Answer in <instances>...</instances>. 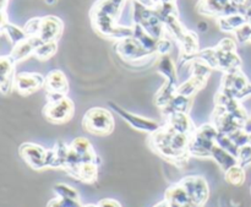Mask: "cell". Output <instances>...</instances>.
Segmentation results:
<instances>
[{
	"instance_id": "6da1fadb",
	"label": "cell",
	"mask_w": 251,
	"mask_h": 207,
	"mask_svg": "<svg viewBox=\"0 0 251 207\" xmlns=\"http://www.w3.org/2000/svg\"><path fill=\"white\" fill-rule=\"evenodd\" d=\"M127 0H97L90 12L91 22L95 31L109 39H119L131 37L132 26L118 24L122 10Z\"/></svg>"
},
{
	"instance_id": "7a4b0ae2",
	"label": "cell",
	"mask_w": 251,
	"mask_h": 207,
	"mask_svg": "<svg viewBox=\"0 0 251 207\" xmlns=\"http://www.w3.org/2000/svg\"><path fill=\"white\" fill-rule=\"evenodd\" d=\"M191 137L193 136L176 132L171 127L164 124L158 131L150 134L149 146L164 161L183 168L184 164L188 163L191 157L189 152Z\"/></svg>"
},
{
	"instance_id": "3957f363",
	"label": "cell",
	"mask_w": 251,
	"mask_h": 207,
	"mask_svg": "<svg viewBox=\"0 0 251 207\" xmlns=\"http://www.w3.org/2000/svg\"><path fill=\"white\" fill-rule=\"evenodd\" d=\"M82 128L85 131L95 136H108L114 130L115 120L110 110L95 107L88 109L83 115Z\"/></svg>"
},
{
	"instance_id": "277c9868",
	"label": "cell",
	"mask_w": 251,
	"mask_h": 207,
	"mask_svg": "<svg viewBox=\"0 0 251 207\" xmlns=\"http://www.w3.org/2000/svg\"><path fill=\"white\" fill-rule=\"evenodd\" d=\"M218 134L220 131L212 123L198 128L195 134L191 137L190 146H189L190 156L198 158H211V150L217 144L216 140Z\"/></svg>"
},
{
	"instance_id": "5b68a950",
	"label": "cell",
	"mask_w": 251,
	"mask_h": 207,
	"mask_svg": "<svg viewBox=\"0 0 251 207\" xmlns=\"http://www.w3.org/2000/svg\"><path fill=\"white\" fill-rule=\"evenodd\" d=\"M220 91L230 97L242 101L243 98L251 95V83L239 69V70L225 73Z\"/></svg>"
},
{
	"instance_id": "8992f818",
	"label": "cell",
	"mask_w": 251,
	"mask_h": 207,
	"mask_svg": "<svg viewBox=\"0 0 251 207\" xmlns=\"http://www.w3.org/2000/svg\"><path fill=\"white\" fill-rule=\"evenodd\" d=\"M74 113H75V104L68 96L59 101L47 102L43 108L44 118L53 124H64L70 122L74 117Z\"/></svg>"
},
{
	"instance_id": "52a82bcc",
	"label": "cell",
	"mask_w": 251,
	"mask_h": 207,
	"mask_svg": "<svg viewBox=\"0 0 251 207\" xmlns=\"http://www.w3.org/2000/svg\"><path fill=\"white\" fill-rule=\"evenodd\" d=\"M114 51L123 60L130 61V63H136L142 61L149 56L154 55L151 52L147 51L135 37H126V38L115 41Z\"/></svg>"
},
{
	"instance_id": "ba28073f",
	"label": "cell",
	"mask_w": 251,
	"mask_h": 207,
	"mask_svg": "<svg viewBox=\"0 0 251 207\" xmlns=\"http://www.w3.org/2000/svg\"><path fill=\"white\" fill-rule=\"evenodd\" d=\"M109 107L112 108V110H114L122 119H124L125 123H127L130 127L134 128L135 130H139V131L147 132V134H153V132L158 131V130L163 127V125L159 124L157 120L149 119V118H145L141 117V115L127 112V110H125L124 108H122L119 104H117V103L114 102H109Z\"/></svg>"
},
{
	"instance_id": "9c48e42d",
	"label": "cell",
	"mask_w": 251,
	"mask_h": 207,
	"mask_svg": "<svg viewBox=\"0 0 251 207\" xmlns=\"http://www.w3.org/2000/svg\"><path fill=\"white\" fill-rule=\"evenodd\" d=\"M179 183L184 186L193 203L199 207H203L207 203L210 189L206 179L201 176H189L181 179Z\"/></svg>"
},
{
	"instance_id": "30bf717a",
	"label": "cell",
	"mask_w": 251,
	"mask_h": 207,
	"mask_svg": "<svg viewBox=\"0 0 251 207\" xmlns=\"http://www.w3.org/2000/svg\"><path fill=\"white\" fill-rule=\"evenodd\" d=\"M47 154H48V150L33 142H25L19 147L20 157L24 159L25 163L29 168L34 171H42L47 168Z\"/></svg>"
},
{
	"instance_id": "8fae6325",
	"label": "cell",
	"mask_w": 251,
	"mask_h": 207,
	"mask_svg": "<svg viewBox=\"0 0 251 207\" xmlns=\"http://www.w3.org/2000/svg\"><path fill=\"white\" fill-rule=\"evenodd\" d=\"M46 78L39 73H17L15 75L14 90L21 96H28L44 88Z\"/></svg>"
},
{
	"instance_id": "7c38bea8",
	"label": "cell",
	"mask_w": 251,
	"mask_h": 207,
	"mask_svg": "<svg viewBox=\"0 0 251 207\" xmlns=\"http://www.w3.org/2000/svg\"><path fill=\"white\" fill-rule=\"evenodd\" d=\"M64 24L61 19L54 16V15H47L42 17L41 29H39L38 37L43 42L59 41L63 34Z\"/></svg>"
},
{
	"instance_id": "4fadbf2b",
	"label": "cell",
	"mask_w": 251,
	"mask_h": 207,
	"mask_svg": "<svg viewBox=\"0 0 251 207\" xmlns=\"http://www.w3.org/2000/svg\"><path fill=\"white\" fill-rule=\"evenodd\" d=\"M15 65L16 60L11 55H2L0 58V88L2 95H7L14 90Z\"/></svg>"
},
{
	"instance_id": "5bb4252c",
	"label": "cell",
	"mask_w": 251,
	"mask_h": 207,
	"mask_svg": "<svg viewBox=\"0 0 251 207\" xmlns=\"http://www.w3.org/2000/svg\"><path fill=\"white\" fill-rule=\"evenodd\" d=\"M164 200L171 207H199L193 203L184 186L179 181L167 189Z\"/></svg>"
},
{
	"instance_id": "9a60e30c",
	"label": "cell",
	"mask_w": 251,
	"mask_h": 207,
	"mask_svg": "<svg viewBox=\"0 0 251 207\" xmlns=\"http://www.w3.org/2000/svg\"><path fill=\"white\" fill-rule=\"evenodd\" d=\"M166 124L173 130H176V132L189 135V136H193L195 134L196 129H198L193 120H191V118L189 117L188 113L176 112L167 115Z\"/></svg>"
},
{
	"instance_id": "2e32d148",
	"label": "cell",
	"mask_w": 251,
	"mask_h": 207,
	"mask_svg": "<svg viewBox=\"0 0 251 207\" xmlns=\"http://www.w3.org/2000/svg\"><path fill=\"white\" fill-rule=\"evenodd\" d=\"M42 43H43V41L38 36L27 37L26 39L19 42V43L12 47V51L10 53V55L16 60V63H19V61H22L28 58V56L33 55L36 49Z\"/></svg>"
},
{
	"instance_id": "e0dca14e",
	"label": "cell",
	"mask_w": 251,
	"mask_h": 207,
	"mask_svg": "<svg viewBox=\"0 0 251 207\" xmlns=\"http://www.w3.org/2000/svg\"><path fill=\"white\" fill-rule=\"evenodd\" d=\"M69 151H70V145L64 141H56L53 149L48 150L47 154V168L64 169Z\"/></svg>"
},
{
	"instance_id": "ac0fdd59",
	"label": "cell",
	"mask_w": 251,
	"mask_h": 207,
	"mask_svg": "<svg viewBox=\"0 0 251 207\" xmlns=\"http://www.w3.org/2000/svg\"><path fill=\"white\" fill-rule=\"evenodd\" d=\"M69 81L65 74L61 70H51L46 76L44 90L46 93H61L66 95L69 92Z\"/></svg>"
},
{
	"instance_id": "d6986e66",
	"label": "cell",
	"mask_w": 251,
	"mask_h": 207,
	"mask_svg": "<svg viewBox=\"0 0 251 207\" xmlns=\"http://www.w3.org/2000/svg\"><path fill=\"white\" fill-rule=\"evenodd\" d=\"M211 158L218 164V167H220L223 172H226L227 169H229L230 167L238 164L237 157L233 156V155L229 154L228 151H226L225 149H222V147L217 144H216L215 146L212 147V150H211Z\"/></svg>"
},
{
	"instance_id": "ffe728a7",
	"label": "cell",
	"mask_w": 251,
	"mask_h": 207,
	"mask_svg": "<svg viewBox=\"0 0 251 207\" xmlns=\"http://www.w3.org/2000/svg\"><path fill=\"white\" fill-rule=\"evenodd\" d=\"M178 82L166 80L164 85L159 88L156 97H154V103H156L157 107L163 109L167 104H169V102L178 95Z\"/></svg>"
},
{
	"instance_id": "44dd1931",
	"label": "cell",
	"mask_w": 251,
	"mask_h": 207,
	"mask_svg": "<svg viewBox=\"0 0 251 207\" xmlns=\"http://www.w3.org/2000/svg\"><path fill=\"white\" fill-rule=\"evenodd\" d=\"M249 19L243 14H233L217 17V24L223 32H235L238 28L248 24Z\"/></svg>"
},
{
	"instance_id": "7402d4cb",
	"label": "cell",
	"mask_w": 251,
	"mask_h": 207,
	"mask_svg": "<svg viewBox=\"0 0 251 207\" xmlns=\"http://www.w3.org/2000/svg\"><path fill=\"white\" fill-rule=\"evenodd\" d=\"M191 104H193V101L190 100V97H186L183 95H176L173 100L169 102V104H167L166 107L162 109L164 117L172 114V113H189L190 110Z\"/></svg>"
},
{
	"instance_id": "603a6c76",
	"label": "cell",
	"mask_w": 251,
	"mask_h": 207,
	"mask_svg": "<svg viewBox=\"0 0 251 207\" xmlns=\"http://www.w3.org/2000/svg\"><path fill=\"white\" fill-rule=\"evenodd\" d=\"M157 70L166 78V80L178 82L176 66L169 55H159V59L157 60Z\"/></svg>"
},
{
	"instance_id": "cb8c5ba5",
	"label": "cell",
	"mask_w": 251,
	"mask_h": 207,
	"mask_svg": "<svg viewBox=\"0 0 251 207\" xmlns=\"http://www.w3.org/2000/svg\"><path fill=\"white\" fill-rule=\"evenodd\" d=\"M132 28H134V33L132 37L137 39L145 48L149 52H151L152 54H157V46H158V39L152 37L149 32L145 31L140 25L134 24L132 25Z\"/></svg>"
},
{
	"instance_id": "d4e9b609",
	"label": "cell",
	"mask_w": 251,
	"mask_h": 207,
	"mask_svg": "<svg viewBox=\"0 0 251 207\" xmlns=\"http://www.w3.org/2000/svg\"><path fill=\"white\" fill-rule=\"evenodd\" d=\"M206 82H207V78L191 75L188 81L178 86V93L186 96V97H193L196 92H199L206 85Z\"/></svg>"
},
{
	"instance_id": "484cf974",
	"label": "cell",
	"mask_w": 251,
	"mask_h": 207,
	"mask_svg": "<svg viewBox=\"0 0 251 207\" xmlns=\"http://www.w3.org/2000/svg\"><path fill=\"white\" fill-rule=\"evenodd\" d=\"M76 179L85 184H95L98 179V164L93 162L82 163L78 169Z\"/></svg>"
},
{
	"instance_id": "4316f807",
	"label": "cell",
	"mask_w": 251,
	"mask_h": 207,
	"mask_svg": "<svg viewBox=\"0 0 251 207\" xmlns=\"http://www.w3.org/2000/svg\"><path fill=\"white\" fill-rule=\"evenodd\" d=\"M225 181H227L229 185L233 186H242L247 181V173H245L244 167L235 164V166L230 167L229 169L225 172Z\"/></svg>"
},
{
	"instance_id": "83f0119b",
	"label": "cell",
	"mask_w": 251,
	"mask_h": 207,
	"mask_svg": "<svg viewBox=\"0 0 251 207\" xmlns=\"http://www.w3.org/2000/svg\"><path fill=\"white\" fill-rule=\"evenodd\" d=\"M1 32L9 38V41L11 42L12 46H15V44H17L19 42L24 41V39H26L27 37H28L26 32H25L24 27L21 28V27L11 24L10 21L1 25Z\"/></svg>"
},
{
	"instance_id": "f1b7e54d",
	"label": "cell",
	"mask_w": 251,
	"mask_h": 207,
	"mask_svg": "<svg viewBox=\"0 0 251 207\" xmlns=\"http://www.w3.org/2000/svg\"><path fill=\"white\" fill-rule=\"evenodd\" d=\"M58 51V41L43 42L34 52L33 56L41 61H47L50 59Z\"/></svg>"
},
{
	"instance_id": "f546056e",
	"label": "cell",
	"mask_w": 251,
	"mask_h": 207,
	"mask_svg": "<svg viewBox=\"0 0 251 207\" xmlns=\"http://www.w3.org/2000/svg\"><path fill=\"white\" fill-rule=\"evenodd\" d=\"M70 149L75 151L80 157L87 156V155L95 152L92 144L86 137H76V139H74L73 142L70 144Z\"/></svg>"
},
{
	"instance_id": "4dcf8cb0",
	"label": "cell",
	"mask_w": 251,
	"mask_h": 207,
	"mask_svg": "<svg viewBox=\"0 0 251 207\" xmlns=\"http://www.w3.org/2000/svg\"><path fill=\"white\" fill-rule=\"evenodd\" d=\"M53 191L55 195L60 199H74V200H80V194L73 186L64 183H56L53 186Z\"/></svg>"
},
{
	"instance_id": "1f68e13d",
	"label": "cell",
	"mask_w": 251,
	"mask_h": 207,
	"mask_svg": "<svg viewBox=\"0 0 251 207\" xmlns=\"http://www.w3.org/2000/svg\"><path fill=\"white\" fill-rule=\"evenodd\" d=\"M216 142H217V145H220L222 149H225L226 151H228L229 154H232L233 156L237 157L238 151H239V147L235 145V142L233 141V140L230 139L228 135L220 132L217 136V140H216Z\"/></svg>"
},
{
	"instance_id": "d6a6232c",
	"label": "cell",
	"mask_w": 251,
	"mask_h": 207,
	"mask_svg": "<svg viewBox=\"0 0 251 207\" xmlns=\"http://www.w3.org/2000/svg\"><path fill=\"white\" fill-rule=\"evenodd\" d=\"M238 164L244 168L251 167V145H244V146L239 147V151L237 155Z\"/></svg>"
},
{
	"instance_id": "836d02e7",
	"label": "cell",
	"mask_w": 251,
	"mask_h": 207,
	"mask_svg": "<svg viewBox=\"0 0 251 207\" xmlns=\"http://www.w3.org/2000/svg\"><path fill=\"white\" fill-rule=\"evenodd\" d=\"M41 24H42V17H33V19H29L24 26V29L27 33V36L28 37L38 36L39 29H41Z\"/></svg>"
},
{
	"instance_id": "e575fe53",
	"label": "cell",
	"mask_w": 251,
	"mask_h": 207,
	"mask_svg": "<svg viewBox=\"0 0 251 207\" xmlns=\"http://www.w3.org/2000/svg\"><path fill=\"white\" fill-rule=\"evenodd\" d=\"M235 39L239 43H247V42H251V25L248 21V24H245L244 26H242L240 28H238L234 32Z\"/></svg>"
},
{
	"instance_id": "d590c367",
	"label": "cell",
	"mask_w": 251,
	"mask_h": 207,
	"mask_svg": "<svg viewBox=\"0 0 251 207\" xmlns=\"http://www.w3.org/2000/svg\"><path fill=\"white\" fill-rule=\"evenodd\" d=\"M228 136H229L230 139L235 142V145H237L238 147H242V146H244V145L249 144L250 135L248 134L244 129L237 130V131L232 132V134H229Z\"/></svg>"
},
{
	"instance_id": "8d00e7d4",
	"label": "cell",
	"mask_w": 251,
	"mask_h": 207,
	"mask_svg": "<svg viewBox=\"0 0 251 207\" xmlns=\"http://www.w3.org/2000/svg\"><path fill=\"white\" fill-rule=\"evenodd\" d=\"M172 49H173V42L167 38V36L158 39V46H157V54L158 55H169Z\"/></svg>"
},
{
	"instance_id": "74e56055",
	"label": "cell",
	"mask_w": 251,
	"mask_h": 207,
	"mask_svg": "<svg viewBox=\"0 0 251 207\" xmlns=\"http://www.w3.org/2000/svg\"><path fill=\"white\" fill-rule=\"evenodd\" d=\"M98 207H122V204L114 199H102L98 201Z\"/></svg>"
},
{
	"instance_id": "f35d334b",
	"label": "cell",
	"mask_w": 251,
	"mask_h": 207,
	"mask_svg": "<svg viewBox=\"0 0 251 207\" xmlns=\"http://www.w3.org/2000/svg\"><path fill=\"white\" fill-rule=\"evenodd\" d=\"M47 207H64V206H63V203H61V199L56 196V198L51 199V200L49 201Z\"/></svg>"
},
{
	"instance_id": "ab89813d",
	"label": "cell",
	"mask_w": 251,
	"mask_h": 207,
	"mask_svg": "<svg viewBox=\"0 0 251 207\" xmlns=\"http://www.w3.org/2000/svg\"><path fill=\"white\" fill-rule=\"evenodd\" d=\"M199 28H200L201 31H206V29H207V24H206V22H200V24H199Z\"/></svg>"
},
{
	"instance_id": "60d3db41",
	"label": "cell",
	"mask_w": 251,
	"mask_h": 207,
	"mask_svg": "<svg viewBox=\"0 0 251 207\" xmlns=\"http://www.w3.org/2000/svg\"><path fill=\"white\" fill-rule=\"evenodd\" d=\"M153 207H171V206H169L168 204H167L166 200H163V201H161V203H159V204H157V205H154Z\"/></svg>"
},
{
	"instance_id": "b9f144b4",
	"label": "cell",
	"mask_w": 251,
	"mask_h": 207,
	"mask_svg": "<svg viewBox=\"0 0 251 207\" xmlns=\"http://www.w3.org/2000/svg\"><path fill=\"white\" fill-rule=\"evenodd\" d=\"M47 5H55L58 2V0H44Z\"/></svg>"
},
{
	"instance_id": "7bdbcfd3",
	"label": "cell",
	"mask_w": 251,
	"mask_h": 207,
	"mask_svg": "<svg viewBox=\"0 0 251 207\" xmlns=\"http://www.w3.org/2000/svg\"><path fill=\"white\" fill-rule=\"evenodd\" d=\"M83 207H98L97 204L96 205H93V204H90V205H83Z\"/></svg>"
}]
</instances>
